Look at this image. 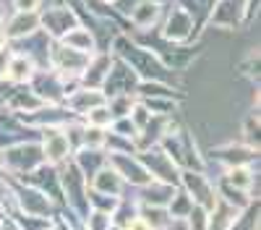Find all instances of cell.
Wrapping results in <instances>:
<instances>
[{"label": "cell", "mask_w": 261, "mask_h": 230, "mask_svg": "<svg viewBox=\"0 0 261 230\" xmlns=\"http://www.w3.org/2000/svg\"><path fill=\"white\" fill-rule=\"evenodd\" d=\"M37 3H39V0H16V6H18L21 11H32Z\"/></svg>", "instance_id": "obj_1"}]
</instances>
